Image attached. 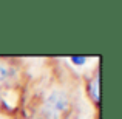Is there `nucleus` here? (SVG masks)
<instances>
[{"mask_svg":"<svg viewBox=\"0 0 122 119\" xmlns=\"http://www.w3.org/2000/svg\"><path fill=\"white\" fill-rule=\"evenodd\" d=\"M66 107H68V101H66L65 94L62 91H53L45 101L42 111L46 119H59L60 113L65 111Z\"/></svg>","mask_w":122,"mask_h":119,"instance_id":"f257e3e1","label":"nucleus"},{"mask_svg":"<svg viewBox=\"0 0 122 119\" xmlns=\"http://www.w3.org/2000/svg\"><path fill=\"white\" fill-rule=\"evenodd\" d=\"M71 62H73V63H76V65H82V63H85V57L73 56V57H71Z\"/></svg>","mask_w":122,"mask_h":119,"instance_id":"20e7f679","label":"nucleus"},{"mask_svg":"<svg viewBox=\"0 0 122 119\" xmlns=\"http://www.w3.org/2000/svg\"><path fill=\"white\" fill-rule=\"evenodd\" d=\"M6 76H8V67L3 62H0V82L6 79Z\"/></svg>","mask_w":122,"mask_h":119,"instance_id":"7ed1b4c3","label":"nucleus"},{"mask_svg":"<svg viewBox=\"0 0 122 119\" xmlns=\"http://www.w3.org/2000/svg\"><path fill=\"white\" fill-rule=\"evenodd\" d=\"M90 93H91V98L96 102H99V78H96L90 85Z\"/></svg>","mask_w":122,"mask_h":119,"instance_id":"f03ea898","label":"nucleus"}]
</instances>
